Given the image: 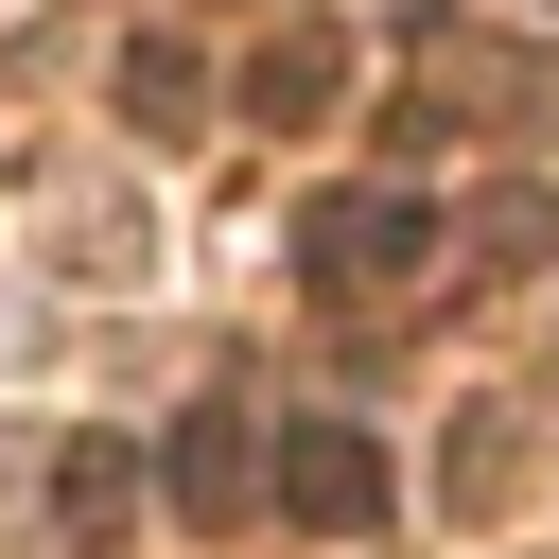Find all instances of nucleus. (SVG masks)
<instances>
[{"mask_svg": "<svg viewBox=\"0 0 559 559\" xmlns=\"http://www.w3.org/2000/svg\"><path fill=\"white\" fill-rule=\"evenodd\" d=\"M437 245H454V227H437L419 192H314V210H297V280H314L332 314H367V297H402V280L437 262Z\"/></svg>", "mask_w": 559, "mask_h": 559, "instance_id": "f257e3e1", "label": "nucleus"}, {"mask_svg": "<svg viewBox=\"0 0 559 559\" xmlns=\"http://www.w3.org/2000/svg\"><path fill=\"white\" fill-rule=\"evenodd\" d=\"M157 489H175V524H210V542H227V524L280 489V437H262L245 402H210V419H175V437H157Z\"/></svg>", "mask_w": 559, "mask_h": 559, "instance_id": "f03ea898", "label": "nucleus"}, {"mask_svg": "<svg viewBox=\"0 0 559 559\" xmlns=\"http://www.w3.org/2000/svg\"><path fill=\"white\" fill-rule=\"evenodd\" d=\"M280 507H297L314 542H367V524H384V437H367V419H280Z\"/></svg>", "mask_w": 559, "mask_h": 559, "instance_id": "7ed1b4c3", "label": "nucleus"}, {"mask_svg": "<svg viewBox=\"0 0 559 559\" xmlns=\"http://www.w3.org/2000/svg\"><path fill=\"white\" fill-rule=\"evenodd\" d=\"M524 105H542V52H489V35H437L402 87V122H524Z\"/></svg>", "mask_w": 559, "mask_h": 559, "instance_id": "20e7f679", "label": "nucleus"}, {"mask_svg": "<svg viewBox=\"0 0 559 559\" xmlns=\"http://www.w3.org/2000/svg\"><path fill=\"white\" fill-rule=\"evenodd\" d=\"M332 87H349V52H332V35H262V52H245V122H314Z\"/></svg>", "mask_w": 559, "mask_h": 559, "instance_id": "39448f33", "label": "nucleus"}, {"mask_svg": "<svg viewBox=\"0 0 559 559\" xmlns=\"http://www.w3.org/2000/svg\"><path fill=\"white\" fill-rule=\"evenodd\" d=\"M122 507H140V437H70V454H52V524H70V542H105Z\"/></svg>", "mask_w": 559, "mask_h": 559, "instance_id": "423d86ee", "label": "nucleus"}, {"mask_svg": "<svg viewBox=\"0 0 559 559\" xmlns=\"http://www.w3.org/2000/svg\"><path fill=\"white\" fill-rule=\"evenodd\" d=\"M122 122H140V140H175V122H210V70H192L175 35H140V52H122Z\"/></svg>", "mask_w": 559, "mask_h": 559, "instance_id": "0eeeda50", "label": "nucleus"}, {"mask_svg": "<svg viewBox=\"0 0 559 559\" xmlns=\"http://www.w3.org/2000/svg\"><path fill=\"white\" fill-rule=\"evenodd\" d=\"M454 245H472V262H542V245H559V192H542V175H507V192H472V210H454Z\"/></svg>", "mask_w": 559, "mask_h": 559, "instance_id": "6e6552de", "label": "nucleus"}, {"mask_svg": "<svg viewBox=\"0 0 559 559\" xmlns=\"http://www.w3.org/2000/svg\"><path fill=\"white\" fill-rule=\"evenodd\" d=\"M507 489H524V419L472 402V419H454V507H507Z\"/></svg>", "mask_w": 559, "mask_h": 559, "instance_id": "1a4fd4ad", "label": "nucleus"}, {"mask_svg": "<svg viewBox=\"0 0 559 559\" xmlns=\"http://www.w3.org/2000/svg\"><path fill=\"white\" fill-rule=\"evenodd\" d=\"M524 17H559V0H524Z\"/></svg>", "mask_w": 559, "mask_h": 559, "instance_id": "9d476101", "label": "nucleus"}]
</instances>
